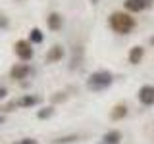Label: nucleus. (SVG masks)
<instances>
[{"mask_svg":"<svg viewBox=\"0 0 154 144\" xmlns=\"http://www.w3.org/2000/svg\"><path fill=\"white\" fill-rule=\"evenodd\" d=\"M108 23L116 33H119V35H127V33H131L135 29V19L131 17V14H127V12H114L112 16H110Z\"/></svg>","mask_w":154,"mask_h":144,"instance_id":"obj_1","label":"nucleus"},{"mask_svg":"<svg viewBox=\"0 0 154 144\" xmlns=\"http://www.w3.org/2000/svg\"><path fill=\"white\" fill-rule=\"evenodd\" d=\"M112 83H114V75L110 73V71H106V69L94 71V73H91L89 79H87V86H89V90H94V92L108 88Z\"/></svg>","mask_w":154,"mask_h":144,"instance_id":"obj_2","label":"nucleus"},{"mask_svg":"<svg viewBox=\"0 0 154 144\" xmlns=\"http://www.w3.org/2000/svg\"><path fill=\"white\" fill-rule=\"evenodd\" d=\"M14 52H16V56L23 62H29L33 58V46H31L29 40H17L16 44H14Z\"/></svg>","mask_w":154,"mask_h":144,"instance_id":"obj_3","label":"nucleus"},{"mask_svg":"<svg viewBox=\"0 0 154 144\" xmlns=\"http://www.w3.org/2000/svg\"><path fill=\"white\" fill-rule=\"evenodd\" d=\"M148 6H150V0H125L123 2V8L127 14H139Z\"/></svg>","mask_w":154,"mask_h":144,"instance_id":"obj_4","label":"nucleus"},{"mask_svg":"<svg viewBox=\"0 0 154 144\" xmlns=\"http://www.w3.org/2000/svg\"><path fill=\"white\" fill-rule=\"evenodd\" d=\"M139 102L143 106H152L154 104V86L152 85H143L139 88Z\"/></svg>","mask_w":154,"mask_h":144,"instance_id":"obj_5","label":"nucleus"},{"mask_svg":"<svg viewBox=\"0 0 154 144\" xmlns=\"http://www.w3.org/2000/svg\"><path fill=\"white\" fill-rule=\"evenodd\" d=\"M31 67H29L27 64H16L12 67V69H10V77H12L14 81H21V79H25V77L31 73Z\"/></svg>","mask_w":154,"mask_h":144,"instance_id":"obj_6","label":"nucleus"},{"mask_svg":"<svg viewBox=\"0 0 154 144\" xmlns=\"http://www.w3.org/2000/svg\"><path fill=\"white\" fill-rule=\"evenodd\" d=\"M62 58H64V48H62L60 44H54L50 48V50L46 52V64H56V62H60Z\"/></svg>","mask_w":154,"mask_h":144,"instance_id":"obj_7","label":"nucleus"},{"mask_svg":"<svg viewBox=\"0 0 154 144\" xmlns=\"http://www.w3.org/2000/svg\"><path fill=\"white\" fill-rule=\"evenodd\" d=\"M46 25L50 31H60L62 25H64V19H62V16L58 12H50L46 17Z\"/></svg>","mask_w":154,"mask_h":144,"instance_id":"obj_8","label":"nucleus"},{"mask_svg":"<svg viewBox=\"0 0 154 144\" xmlns=\"http://www.w3.org/2000/svg\"><path fill=\"white\" fill-rule=\"evenodd\" d=\"M19 108H31V106H37L38 102H41V96H35V94H25L21 96V98L16 100Z\"/></svg>","mask_w":154,"mask_h":144,"instance_id":"obj_9","label":"nucleus"},{"mask_svg":"<svg viewBox=\"0 0 154 144\" xmlns=\"http://www.w3.org/2000/svg\"><path fill=\"white\" fill-rule=\"evenodd\" d=\"M143 56H144V48L143 46H133L131 50H129V64H133V65L141 64Z\"/></svg>","mask_w":154,"mask_h":144,"instance_id":"obj_10","label":"nucleus"},{"mask_svg":"<svg viewBox=\"0 0 154 144\" xmlns=\"http://www.w3.org/2000/svg\"><path fill=\"white\" fill-rule=\"evenodd\" d=\"M122 142V133L118 129H112L102 136V144H119Z\"/></svg>","mask_w":154,"mask_h":144,"instance_id":"obj_11","label":"nucleus"},{"mask_svg":"<svg viewBox=\"0 0 154 144\" xmlns=\"http://www.w3.org/2000/svg\"><path fill=\"white\" fill-rule=\"evenodd\" d=\"M125 115H127V106L118 104V106H114L112 112H110V119H112V121H119V119H123Z\"/></svg>","mask_w":154,"mask_h":144,"instance_id":"obj_12","label":"nucleus"},{"mask_svg":"<svg viewBox=\"0 0 154 144\" xmlns=\"http://www.w3.org/2000/svg\"><path fill=\"white\" fill-rule=\"evenodd\" d=\"M45 40V37H42V31L37 27H33L31 31H29V42L31 44H41V42Z\"/></svg>","mask_w":154,"mask_h":144,"instance_id":"obj_13","label":"nucleus"},{"mask_svg":"<svg viewBox=\"0 0 154 144\" xmlns=\"http://www.w3.org/2000/svg\"><path fill=\"white\" fill-rule=\"evenodd\" d=\"M83 60V46H75L73 48V58H71V69H75L77 65H79V62Z\"/></svg>","mask_w":154,"mask_h":144,"instance_id":"obj_14","label":"nucleus"},{"mask_svg":"<svg viewBox=\"0 0 154 144\" xmlns=\"http://www.w3.org/2000/svg\"><path fill=\"white\" fill-rule=\"evenodd\" d=\"M75 140H79V134L73 133V134H66V136H60V138H54V144H71V142H75Z\"/></svg>","mask_w":154,"mask_h":144,"instance_id":"obj_15","label":"nucleus"},{"mask_svg":"<svg viewBox=\"0 0 154 144\" xmlns=\"http://www.w3.org/2000/svg\"><path fill=\"white\" fill-rule=\"evenodd\" d=\"M52 115H54V108H52V106H45V108H41L37 112V117L38 119H50Z\"/></svg>","mask_w":154,"mask_h":144,"instance_id":"obj_16","label":"nucleus"},{"mask_svg":"<svg viewBox=\"0 0 154 144\" xmlns=\"http://www.w3.org/2000/svg\"><path fill=\"white\" fill-rule=\"evenodd\" d=\"M14 108H17V102H16V100H12V102H8L6 106H0V113H8V112H14Z\"/></svg>","mask_w":154,"mask_h":144,"instance_id":"obj_17","label":"nucleus"},{"mask_svg":"<svg viewBox=\"0 0 154 144\" xmlns=\"http://www.w3.org/2000/svg\"><path fill=\"white\" fill-rule=\"evenodd\" d=\"M52 102H54V104H58V102H64V100H67V94L66 92H56L54 96H52Z\"/></svg>","mask_w":154,"mask_h":144,"instance_id":"obj_18","label":"nucleus"},{"mask_svg":"<svg viewBox=\"0 0 154 144\" xmlns=\"http://www.w3.org/2000/svg\"><path fill=\"white\" fill-rule=\"evenodd\" d=\"M8 23H10V21H8V17L4 16V14H0V29H6V27H8Z\"/></svg>","mask_w":154,"mask_h":144,"instance_id":"obj_19","label":"nucleus"},{"mask_svg":"<svg viewBox=\"0 0 154 144\" xmlns=\"http://www.w3.org/2000/svg\"><path fill=\"white\" fill-rule=\"evenodd\" d=\"M6 96H8V90L4 88V86H0V102H2V100H6Z\"/></svg>","mask_w":154,"mask_h":144,"instance_id":"obj_20","label":"nucleus"},{"mask_svg":"<svg viewBox=\"0 0 154 144\" xmlns=\"http://www.w3.org/2000/svg\"><path fill=\"white\" fill-rule=\"evenodd\" d=\"M17 144H37V140H33V138H23V140H19Z\"/></svg>","mask_w":154,"mask_h":144,"instance_id":"obj_21","label":"nucleus"},{"mask_svg":"<svg viewBox=\"0 0 154 144\" xmlns=\"http://www.w3.org/2000/svg\"><path fill=\"white\" fill-rule=\"evenodd\" d=\"M91 4H93V6H96V4H98V0H89Z\"/></svg>","mask_w":154,"mask_h":144,"instance_id":"obj_22","label":"nucleus"},{"mask_svg":"<svg viewBox=\"0 0 154 144\" xmlns=\"http://www.w3.org/2000/svg\"><path fill=\"white\" fill-rule=\"evenodd\" d=\"M150 44H152V46H154V37H150Z\"/></svg>","mask_w":154,"mask_h":144,"instance_id":"obj_23","label":"nucleus"},{"mask_svg":"<svg viewBox=\"0 0 154 144\" xmlns=\"http://www.w3.org/2000/svg\"><path fill=\"white\" fill-rule=\"evenodd\" d=\"M0 123H4V115H0Z\"/></svg>","mask_w":154,"mask_h":144,"instance_id":"obj_24","label":"nucleus"}]
</instances>
